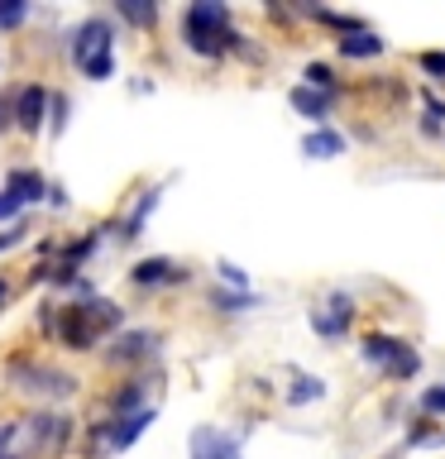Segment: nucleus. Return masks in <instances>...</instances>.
Wrapping results in <instances>:
<instances>
[{"mask_svg":"<svg viewBox=\"0 0 445 459\" xmlns=\"http://www.w3.org/2000/svg\"><path fill=\"white\" fill-rule=\"evenodd\" d=\"M125 321V311L115 307V301H100V297H86L77 301V307H63V316L53 321L57 340L67 344V350H92V344L106 335V330H115Z\"/></svg>","mask_w":445,"mask_h":459,"instance_id":"f257e3e1","label":"nucleus"},{"mask_svg":"<svg viewBox=\"0 0 445 459\" xmlns=\"http://www.w3.org/2000/svg\"><path fill=\"white\" fill-rule=\"evenodd\" d=\"M182 34H187V48L201 57H221L225 48H244L240 34L230 29V10L215 5V0H201V5L182 14Z\"/></svg>","mask_w":445,"mask_h":459,"instance_id":"f03ea898","label":"nucleus"},{"mask_svg":"<svg viewBox=\"0 0 445 459\" xmlns=\"http://www.w3.org/2000/svg\"><path fill=\"white\" fill-rule=\"evenodd\" d=\"M115 39H110V24L106 20H86L77 34H72V63H77L92 82H106L115 77Z\"/></svg>","mask_w":445,"mask_h":459,"instance_id":"7ed1b4c3","label":"nucleus"},{"mask_svg":"<svg viewBox=\"0 0 445 459\" xmlns=\"http://www.w3.org/2000/svg\"><path fill=\"white\" fill-rule=\"evenodd\" d=\"M10 378L20 387H29V393H48V397H72L77 393V378H67V373H57V368H39V364H14Z\"/></svg>","mask_w":445,"mask_h":459,"instance_id":"20e7f679","label":"nucleus"},{"mask_svg":"<svg viewBox=\"0 0 445 459\" xmlns=\"http://www.w3.org/2000/svg\"><path fill=\"white\" fill-rule=\"evenodd\" d=\"M192 459H240V436L215 426H196L192 430Z\"/></svg>","mask_w":445,"mask_h":459,"instance_id":"39448f33","label":"nucleus"},{"mask_svg":"<svg viewBox=\"0 0 445 459\" xmlns=\"http://www.w3.org/2000/svg\"><path fill=\"white\" fill-rule=\"evenodd\" d=\"M153 426V407H139V411H129V416H115L110 430H106V450H129L144 430Z\"/></svg>","mask_w":445,"mask_h":459,"instance_id":"423d86ee","label":"nucleus"},{"mask_svg":"<svg viewBox=\"0 0 445 459\" xmlns=\"http://www.w3.org/2000/svg\"><path fill=\"white\" fill-rule=\"evenodd\" d=\"M350 316H354L350 297H330L326 307H316V311H311V325H316V335L340 340V335H345V325H350Z\"/></svg>","mask_w":445,"mask_h":459,"instance_id":"0eeeda50","label":"nucleus"},{"mask_svg":"<svg viewBox=\"0 0 445 459\" xmlns=\"http://www.w3.org/2000/svg\"><path fill=\"white\" fill-rule=\"evenodd\" d=\"M43 106H48V91H43V86H24L20 100H14V125L34 134V129L43 125Z\"/></svg>","mask_w":445,"mask_h":459,"instance_id":"6e6552de","label":"nucleus"},{"mask_svg":"<svg viewBox=\"0 0 445 459\" xmlns=\"http://www.w3.org/2000/svg\"><path fill=\"white\" fill-rule=\"evenodd\" d=\"M139 287H153V282H178L182 278V268L178 264H168V258H144V264L129 273Z\"/></svg>","mask_w":445,"mask_h":459,"instance_id":"1a4fd4ad","label":"nucleus"},{"mask_svg":"<svg viewBox=\"0 0 445 459\" xmlns=\"http://www.w3.org/2000/svg\"><path fill=\"white\" fill-rule=\"evenodd\" d=\"M292 110L321 125L326 115H330V96H326V91H311V86H297V91H292Z\"/></svg>","mask_w":445,"mask_h":459,"instance_id":"9d476101","label":"nucleus"},{"mask_svg":"<svg viewBox=\"0 0 445 459\" xmlns=\"http://www.w3.org/2000/svg\"><path fill=\"white\" fill-rule=\"evenodd\" d=\"M5 192H10V196L24 206V201H39V196H48V182H43L39 172H10V186H5Z\"/></svg>","mask_w":445,"mask_h":459,"instance_id":"9b49d317","label":"nucleus"},{"mask_svg":"<svg viewBox=\"0 0 445 459\" xmlns=\"http://www.w3.org/2000/svg\"><path fill=\"white\" fill-rule=\"evenodd\" d=\"M340 53L345 57H379L383 53V39L373 29H359V34H345L340 39Z\"/></svg>","mask_w":445,"mask_h":459,"instance_id":"f8f14e48","label":"nucleus"},{"mask_svg":"<svg viewBox=\"0 0 445 459\" xmlns=\"http://www.w3.org/2000/svg\"><path fill=\"white\" fill-rule=\"evenodd\" d=\"M383 368H388V378H412V373L422 368V359H416L402 340H393V354L383 359Z\"/></svg>","mask_w":445,"mask_h":459,"instance_id":"ddd939ff","label":"nucleus"},{"mask_svg":"<svg viewBox=\"0 0 445 459\" xmlns=\"http://www.w3.org/2000/svg\"><path fill=\"white\" fill-rule=\"evenodd\" d=\"M301 149H307V158H336V153H345V139L330 134V129H316V134L301 143Z\"/></svg>","mask_w":445,"mask_h":459,"instance_id":"4468645a","label":"nucleus"},{"mask_svg":"<svg viewBox=\"0 0 445 459\" xmlns=\"http://www.w3.org/2000/svg\"><path fill=\"white\" fill-rule=\"evenodd\" d=\"M153 344L158 335H149V330H129V335H120V359H144V354H153Z\"/></svg>","mask_w":445,"mask_h":459,"instance_id":"2eb2a0df","label":"nucleus"},{"mask_svg":"<svg viewBox=\"0 0 445 459\" xmlns=\"http://www.w3.org/2000/svg\"><path fill=\"white\" fill-rule=\"evenodd\" d=\"M321 393H326V383H321V378H307V373H301L297 387L287 393V402H292V407H301V402H311V397H321Z\"/></svg>","mask_w":445,"mask_h":459,"instance_id":"dca6fc26","label":"nucleus"},{"mask_svg":"<svg viewBox=\"0 0 445 459\" xmlns=\"http://www.w3.org/2000/svg\"><path fill=\"white\" fill-rule=\"evenodd\" d=\"M115 10H120V20H129V24H153V5H139V0H120V5H115Z\"/></svg>","mask_w":445,"mask_h":459,"instance_id":"f3484780","label":"nucleus"},{"mask_svg":"<svg viewBox=\"0 0 445 459\" xmlns=\"http://www.w3.org/2000/svg\"><path fill=\"white\" fill-rule=\"evenodd\" d=\"M307 86H311V91L321 86V91L330 96V91H336V72H330L326 63H311V67H307Z\"/></svg>","mask_w":445,"mask_h":459,"instance_id":"a211bd4d","label":"nucleus"},{"mask_svg":"<svg viewBox=\"0 0 445 459\" xmlns=\"http://www.w3.org/2000/svg\"><path fill=\"white\" fill-rule=\"evenodd\" d=\"M422 129H426V134H441V129H445V106H441L436 96H426V115H422Z\"/></svg>","mask_w":445,"mask_h":459,"instance_id":"6ab92c4d","label":"nucleus"},{"mask_svg":"<svg viewBox=\"0 0 445 459\" xmlns=\"http://www.w3.org/2000/svg\"><path fill=\"white\" fill-rule=\"evenodd\" d=\"M24 235H29V225H24V221H14L10 230H0V254H5V249H14V244H20Z\"/></svg>","mask_w":445,"mask_h":459,"instance_id":"aec40b11","label":"nucleus"},{"mask_svg":"<svg viewBox=\"0 0 445 459\" xmlns=\"http://www.w3.org/2000/svg\"><path fill=\"white\" fill-rule=\"evenodd\" d=\"M24 5H20V0H10V5H5V0H0V24H5V29H14V24H20L24 20Z\"/></svg>","mask_w":445,"mask_h":459,"instance_id":"412c9836","label":"nucleus"},{"mask_svg":"<svg viewBox=\"0 0 445 459\" xmlns=\"http://www.w3.org/2000/svg\"><path fill=\"white\" fill-rule=\"evenodd\" d=\"M215 307L221 311H244V307H254L249 297H230V292H215Z\"/></svg>","mask_w":445,"mask_h":459,"instance_id":"4be33fe9","label":"nucleus"},{"mask_svg":"<svg viewBox=\"0 0 445 459\" xmlns=\"http://www.w3.org/2000/svg\"><path fill=\"white\" fill-rule=\"evenodd\" d=\"M422 407H426V411H445V387H426V393H422Z\"/></svg>","mask_w":445,"mask_h":459,"instance_id":"5701e85b","label":"nucleus"},{"mask_svg":"<svg viewBox=\"0 0 445 459\" xmlns=\"http://www.w3.org/2000/svg\"><path fill=\"white\" fill-rule=\"evenodd\" d=\"M14 215H20V201L10 192H0V221H14Z\"/></svg>","mask_w":445,"mask_h":459,"instance_id":"b1692460","label":"nucleus"},{"mask_svg":"<svg viewBox=\"0 0 445 459\" xmlns=\"http://www.w3.org/2000/svg\"><path fill=\"white\" fill-rule=\"evenodd\" d=\"M422 67L436 72V77H445V53H422Z\"/></svg>","mask_w":445,"mask_h":459,"instance_id":"393cba45","label":"nucleus"},{"mask_svg":"<svg viewBox=\"0 0 445 459\" xmlns=\"http://www.w3.org/2000/svg\"><path fill=\"white\" fill-rule=\"evenodd\" d=\"M221 278H225V282H240V287L249 282V278H244V268H235V264H221Z\"/></svg>","mask_w":445,"mask_h":459,"instance_id":"a878e982","label":"nucleus"},{"mask_svg":"<svg viewBox=\"0 0 445 459\" xmlns=\"http://www.w3.org/2000/svg\"><path fill=\"white\" fill-rule=\"evenodd\" d=\"M5 297H10V287H5V282H0V301H5Z\"/></svg>","mask_w":445,"mask_h":459,"instance_id":"bb28decb","label":"nucleus"}]
</instances>
